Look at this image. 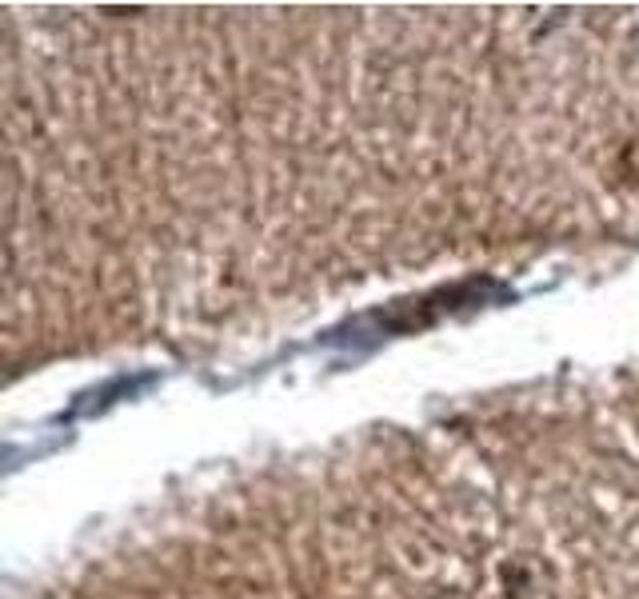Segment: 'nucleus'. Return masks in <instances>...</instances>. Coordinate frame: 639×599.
<instances>
[]
</instances>
